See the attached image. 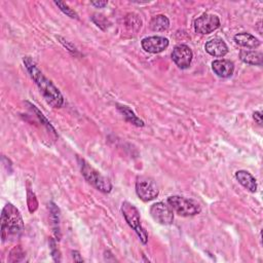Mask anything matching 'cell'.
Instances as JSON below:
<instances>
[{
  "label": "cell",
  "mask_w": 263,
  "mask_h": 263,
  "mask_svg": "<svg viewBox=\"0 0 263 263\" xmlns=\"http://www.w3.org/2000/svg\"><path fill=\"white\" fill-rule=\"evenodd\" d=\"M240 59L246 64L249 65H262L263 55L257 51H248V49H242L240 52Z\"/></svg>",
  "instance_id": "15"
},
{
  "label": "cell",
  "mask_w": 263,
  "mask_h": 263,
  "mask_svg": "<svg viewBox=\"0 0 263 263\" xmlns=\"http://www.w3.org/2000/svg\"><path fill=\"white\" fill-rule=\"evenodd\" d=\"M170 27V21L169 19L164 15H158L152 18L150 21V28L152 31L156 32H162L167 31Z\"/></svg>",
  "instance_id": "17"
},
{
  "label": "cell",
  "mask_w": 263,
  "mask_h": 263,
  "mask_svg": "<svg viewBox=\"0 0 263 263\" xmlns=\"http://www.w3.org/2000/svg\"><path fill=\"white\" fill-rule=\"evenodd\" d=\"M235 178L239 181L241 185H243L247 190L250 192L257 191V182L256 179L252 176L251 174L247 171H237L235 173Z\"/></svg>",
  "instance_id": "13"
},
{
  "label": "cell",
  "mask_w": 263,
  "mask_h": 263,
  "mask_svg": "<svg viewBox=\"0 0 263 263\" xmlns=\"http://www.w3.org/2000/svg\"><path fill=\"white\" fill-rule=\"evenodd\" d=\"M253 118L257 121L258 124H261L262 123V113L260 111H257V112H254L253 114Z\"/></svg>",
  "instance_id": "27"
},
{
  "label": "cell",
  "mask_w": 263,
  "mask_h": 263,
  "mask_svg": "<svg viewBox=\"0 0 263 263\" xmlns=\"http://www.w3.org/2000/svg\"><path fill=\"white\" fill-rule=\"evenodd\" d=\"M31 107H32V109L36 112V114H37V116H38L39 117V119L42 121V123L44 124V126L46 127V129L48 130V131H52V133L55 135V136H57V134H56V131H55V129L53 128V126H52V124L51 123H49V121L44 117V115L41 113V112L38 110V109H37L36 108V106H34V105H30Z\"/></svg>",
  "instance_id": "21"
},
{
  "label": "cell",
  "mask_w": 263,
  "mask_h": 263,
  "mask_svg": "<svg viewBox=\"0 0 263 263\" xmlns=\"http://www.w3.org/2000/svg\"><path fill=\"white\" fill-rule=\"evenodd\" d=\"M20 254H24V251L22 250V248L20 246L15 247L14 249L11 250V252H10L9 261L10 262H19L20 258H18V255H20Z\"/></svg>",
  "instance_id": "24"
},
{
  "label": "cell",
  "mask_w": 263,
  "mask_h": 263,
  "mask_svg": "<svg viewBox=\"0 0 263 263\" xmlns=\"http://www.w3.org/2000/svg\"><path fill=\"white\" fill-rule=\"evenodd\" d=\"M150 215L154 221L161 225H171L174 221V211L167 204L159 202L150 208Z\"/></svg>",
  "instance_id": "8"
},
{
  "label": "cell",
  "mask_w": 263,
  "mask_h": 263,
  "mask_svg": "<svg viewBox=\"0 0 263 263\" xmlns=\"http://www.w3.org/2000/svg\"><path fill=\"white\" fill-rule=\"evenodd\" d=\"M55 4L64 12V14L68 17H70L71 19H76L78 20V15L76 14V12H75L72 8H70L66 3L64 2H61V1H55Z\"/></svg>",
  "instance_id": "20"
},
{
  "label": "cell",
  "mask_w": 263,
  "mask_h": 263,
  "mask_svg": "<svg viewBox=\"0 0 263 263\" xmlns=\"http://www.w3.org/2000/svg\"><path fill=\"white\" fill-rule=\"evenodd\" d=\"M220 19L216 15H210V14H204L197 18L194 23V30L196 33L199 34H210L213 31L217 30L220 27Z\"/></svg>",
  "instance_id": "7"
},
{
  "label": "cell",
  "mask_w": 263,
  "mask_h": 263,
  "mask_svg": "<svg viewBox=\"0 0 263 263\" xmlns=\"http://www.w3.org/2000/svg\"><path fill=\"white\" fill-rule=\"evenodd\" d=\"M80 168L84 179L91 185H93L95 188L104 193H109L112 190V184L109 179H107L103 175L96 171L93 167L87 164L85 160L82 159L80 161Z\"/></svg>",
  "instance_id": "5"
},
{
  "label": "cell",
  "mask_w": 263,
  "mask_h": 263,
  "mask_svg": "<svg viewBox=\"0 0 263 263\" xmlns=\"http://www.w3.org/2000/svg\"><path fill=\"white\" fill-rule=\"evenodd\" d=\"M142 47L145 52L158 54L164 52L169 46V39L162 36H151L142 39Z\"/></svg>",
  "instance_id": "10"
},
{
  "label": "cell",
  "mask_w": 263,
  "mask_h": 263,
  "mask_svg": "<svg viewBox=\"0 0 263 263\" xmlns=\"http://www.w3.org/2000/svg\"><path fill=\"white\" fill-rule=\"evenodd\" d=\"M49 246H51L49 248H51V253H52V256H53L54 260H55L56 262H60V261H61L60 251H59L58 248H57L56 242H55L53 239L49 240Z\"/></svg>",
  "instance_id": "23"
},
{
  "label": "cell",
  "mask_w": 263,
  "mask_h": 263,
  "mask_svg": "<svg viewBox=\"0 0 263 263\" xmlns=\"http://www.w3.org/2000/svg\"><path fill=\"white\" fill-rule=\"evenodd\" d=\"M72 257L74 261H77V262H82L83 259L80 257V254L78 251H73L72 252Z\"/></svg>",
  "instance_id": "28"
},
{
  "label": "cell",
  "mask_w": 263,
  "mask_h": 263,
  "mask_svg": "<svg viewBox=\"0 0 263 263\" xmlns=\"http://www.w3.org/2000/svg\"><path fill=\"white\" fill-rule=\"evenodd\" d=\"M168 204L175 213L183 217L194 216L202 212V208L195 200L179 195L170 196L168 198Z\"/></svg>",
  "instance_id": "4"
},
{
  "label": "cell",
  "mask_w": 263,
  "mask_h": 263,
  "mask_svg": "<svg viewBox=\"0 0 263 263\" xmlns=\"http://www.w3.org/2000/svg\"><path fill=\"white\" fill-rule=\"evenodd\" d=\"M116 106H117V110L120 112L122 116L124 117V119H126L128 122L134 124V126L136 127H144V121L138 117L135 114V112L130 107L120 105V104H116Z\"/></svg>",
  "instance_id": "16"
},
{
  "label": "cell",
  "mask_w": 263,
  "mask_h": 263,
  "mask_svg": "<svg viewBox=\"0 0 263 263\" xmlns=\"http://www.w3.org/2000/svg\"><path fill=\"white\" fill-rule=\"evenodd\" d=\"M212 69L221 78L230 77L234 72V64L229 60H215L212 63Z\"/></svg>",
  "instance_id": "11"
},
{
  "label": "cell",
  "mask_w": 263,
  "mask_h": 263,
  "mask_svg": "<svg viewBox=\"0 0 263 263\" xmlns=\"http://www.w3.org/2000/svg\"><path fill=\"white\" fill-rule=\"evenodd\" d=\"M24 64L30 73L32 79L35 81L37 86H38V89L47 104H49L54 108H61L63 106L64 98L62 96L61 92L51 80L44 76L43 73L35 64V62L30 57H25Z\"/></svg>",
  "instance_id": "1"
},
{
  "label": "cell",
  "mask_w": 263,
  "mask_h": 263,
  "mask_svg": "<svg viewBox=\"0 0 263 263\" xmlns=\"http://www.w3.org/2000/svg\"><path fill=\"white\" fill-rule=\"evenodd\" d=\"M58 39L60 40V42H61L62 44H63L65 47L68 48V51H69V52H71V53H73V54L77 53V49L75 48V46H73V45H72L71 43H69L67 40L63 39V38H62V37H58Z\"/></svg>",
  "instance_id": "25"
},
{
  "label": "cell",
  "mask_w": 263,
  "mask_h": 263,
  "mask_svg": "<svg viewBox=\"0 0 263 263\" xmlns=\"http://www.w3.org/2000/svg\"><path fill=\"white\" fill-rule=\"evenodd\" d=\"M51 213H52V220L55 225V233L60 240L61 234H60V228H59V221H60L59 220V209L54 203H51Z\"/></svg>",
  "instance_id": "19"
},
{
  "label": "cell",
  "mask_w": 263,
  "mask_h": 263,
  "mask_svg": "<svg viewBox=\"0 0 263 263\" xmlns=\"http://www.w3.org/2000/svg\"><path fill=\"white\" fill-rule=\"evenodd\" d=\"M121 213L127 223L129 224V226L133 228V230H135L137 235L139 236L140 241L143 244H147L148 234L142 226L140 213L138 211V209L129 202H123L121 205Z\"/></svg>",
  "instance_id": "3"
},
{
  "label": "cell",
  "mask_w": 263,
  "mask_h": 263,
  "mask_svg": "<svg viewBox=\"0 0 263 263\" xmlns=\"http://www.w3.org/2000/svg\"><path fill=\"white\" fill-rule=\"evenodd\" d=\"M28 207H29V211L30 213H34L37 209V207H38V203H37V199L35 197V194L34 192H32L30 189H28Z\"/></svg>",
  "instance_id": "22"
},
{
  "label": "cell",
  "mask_w": 263,
  "mask_h": 263,
  "mask_svg": "<svg viewBox=\"0 0 263 263\" xmlns=\"http://www.w3.org/2000/svg\"><path fill=\"white\" fill-rule=\"evenodd\" d=\"M127 19H128L129 21L126 20V26H127V28H131V27H132V32H133V31L137 32L138 30L141 29L142 22H141V20H140L139 18H138L137 15H135V14H130V15H128Z\"/></svg>",
  "instance_id": "18"
},
{
  "label": "cell",
  "mask_w": 263,
  "mask_h": 263,
  "mask_svg": "<svg viewBox=\"0 0 263 263\" xmlns=\"http://www.w3.org/2000/svg\"><path fill=\"white\" fill-rule=\"evenodd\" d=\"M136 193L143 202H150L159 194V189L153 179L140 176L136 181Z\"/></svg>",
  "instance_id": "6"
},
{
  "label": "cell",
  "mask_w": 263,
  "mask_h": 263,
  "mask_svg": "<svg viewBox=\"0 0 263 263\" xmlns=\"http://www.w3.org/2000/svg\"><path fill=\"white\" fill-rule=\"evenodd\" d=\"M234 41L239 45L247 48H256L260 45V41L258 38H256L252 34L246 32L236 34L234 36Z\"/></svg>",
  "instance_id": "14"
},
{
  "label": "cell",
  "mask_w": 263,
  "mask_h": 263,
  "mask_svg": "<svg viewBox=\"0 0 263 263\" xmlns=\"http://www.w3.org/2000/svg\"><path fill=\"white\" fill-rule=\"evenodd\" d=\"M193 58L191 48L185 44H178L174 47L172 53V59L174 63L181 69H187Z\"/></svg>",
  "instance_id": "9"
},
{
  "label": "cell",
  "mask_w": 263,
  "mask_h": 263,
  "mask_svg": "<svg viewBox=\"0 0 263 263\" xmlns=\"http://www.w3.org/2000/svg\"><path fill=\"white\" fill-rule=\"evenodd\" d=\"M23 229L24 221L20 211L12 204H6L1 213L2 242L5 243L18 239Z\"/></svg>",
  "instance_id": "2"
},
{
  "label": "cell",
  "mask_w": 263,
  "mask_h": 263,
  "mask_svg": "<svg viewBox=\"0 0 263 263\" xmlns=\"http://www.w3.org/2000/svg\"><path fill=\"white\" fill-rule=\"evenodd\" d=\"M206 52L216 58H222L228 53V47L222 39L220 38H213L209 40L205 45Z\"/></svg>",
  "instance_id": "12"
},
{
  "label": "cell",
  "mask_w": 263,
  "mask_h": 263,
  "mask_svg": "<svg viewBox=\"0 0 263 263\" xmlns=\"http://www.w3.org/2000/svg\"><path fill=\"white\" fill-rule=\"evenodd\" d=\"M108 4V1H93L92 5L98 7V8H103Z\"/></svg>",
  "instance_id": "26"
}]
</instances>
